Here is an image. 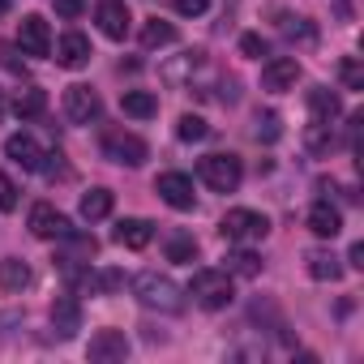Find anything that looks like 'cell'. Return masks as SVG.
<instances>
[{
	"instance_id": "ac0fdd59",
	"label": "cell",
	"mask_w": 364,
	"mask_h": 364,
	"mask_svg": "<svg viewBox=\"0 0 364 364\" xmlns=\"http://www.w3.org/2000/svg\"><path fill=\"white\" fill-rule=\"evenodd\" d=\"M154 240V223L150 219H120L116 223V245L120 249H146Z\"/></svg>"
},
{
	"instance_id": "e575fe53",
	"label": "cell",
	"mask_w": 364,
	"mask_h": 364,
	"mask_svg": "<svg viewBox=\"0 0 364 364\" xmlns=\"http://www.w3.org/2000/svg\"><path fill=\"white\" fill-rule=\"evenodd\" d=\"M240 52L253 56V60H262V56H266V39H262V35H245V39H240Z\"/></svg>"
},
{
	"instance_id": "4fadbf2b",
	"label": "cell",
	"mask_w": 364,
	"mask_h": 364,
	"mask_svg": "<svg viewBox=\"0 0 364 364\" xmlns=\"http://www.w3.org/2000/svg\"><path fill=\"white\" fill-rule=\"evenodd\" d=\"M95 22H99V31H103L107 39L120 43V39L129 35V22H133V18H129V5H124V0H103V5L95 9Z\"/></svg>"
},
{
	"instance_id": "cb8c5ba5",
	"label": "cell",
	"mask_w": 364,
	"mask_h": 364,
	"mask_svg": "<svg viewBox=\"0 0 364 364\" xmlns=\"http://www.w3.org/2000/svg\"><path fill=\"white\" fill-rule=\"evenodd\" d=\"M304 262H309V274H313V279H321V283H334V279H343V266H338V257H334V253H326V249H313Z\"/></svg>"
},
{
	"instance_id": "74e56055",
	"label": "cell",
	"mask_w": 364,
	"mask_h": 364,
	"mask_svg": "<svg viewBox=\"0 0 364 364\" xmlns=\"http://www.w3.org/2000/svg\"><path fill=\"white\" fill-rule=\"evenodd\" d=\"M14 9V0H0V14H9Z\"/></svg>"
},
{
	"instance_id": "52a82bcc",
	"label": "cell",
	"mask_w": 364,
	"mask_h": 364,
	"mask_svg": "<svg viewBox=\"0 0 364 364\" xmlns=\"http://www.w3.org/2000/svg\"><path fill=\"white\" fill-rule=\"evenodd\" d=\"M65 116L73 120V124H90V120H99L103 116V99H99V90H90V86H69L65 90Z\"/></svg>"
},
{
	"instance_id": "e0dca14e",
	"label": "cell",
	"mask_w": 364,
	"mask_h": 364,
	"mask_svg": "<svg viewBox=\"0 0 364 364\" xmlns=\"http://www.w3.org/2000/svg\"><path fill=\"white\" fill-rule=\"evenodd\" d=\"M309 232H313V236H321V240H334V236L343 232V215H338V206L317 202V206L309 210Z\"/></svg>"
},
{
	"instance_id": "8fae6325",
	"label": "cell",
	"mask_w": 364,
	"mask_h": 364,
	"mask_svg": "<svg viewBox=\"0 0 364 364\" xmlns=\"http://www.w3.org/2000/svg\"><path fill=\"white\" fill-rule=\"evenodd\" d=\"M69 219L52 206V202H35L31 206V236H39V240H60V236H69Z\"/></svg>"
},
{
	"instance_id": "f1b7e54d",
	"label": "cell",
	"mask_w": 364,
	"mask_h": 364,
	"mask_svg": "<svg viewBox=\"0 0 364 364\" xmlns=\"http://www.w3.org/2000/svg\"><path fill=\"white\" fill-rule=\"evenodd\" d=\"M279 133H283L279 112H257V116H253V137H257V141H279Z\"/></svg>"
},
{
	"instance_id": "3957f363",
	"label": "cell",
	"mask_w": 364,
	"mask_h": 364,
	"mask_svg": "<svg viewBox=\"0 0 364 364\" xmlns=\"http://www.w3.org/2000/svg\"><path fill=\"white\" fill-rule=\"evenodd\" d=\"M198 176L206 180L215 193H236L240 180H245V167H240L236 154H206V159L198 163Z\"/></svg>"
},
{
	"instance_id": "f546056e",
	"label": "cell",
	"mask_w": 364,
	"mask_h": 364,
	"mask_svg": "<svg viewBox=\"0 0 364 364\" xmlns=\"http://www.w3.org/2000/svg\"><path fill=\"white\" fill-rule=\"evenodd\" d=\"M167 262H198V240L193 236H171L167 240Z\"/></svg>"
},
{
	"instance_id": "836d02e7",
	"label": "cell",
	"mask_w": 364,
	"mask_h": 364,
	"mask_svg": "<svg viewBox=\"0 0 364 364\" xmlns=\"http://www.w3.org/2000/svg\"><path fill=\"white\" fill-rule=\"evenodd\" d=\"M171 5H176V14H185V18H202L210 9V0H171Z\"/></svg>"
},
{
	"instance_id": "d4e9b609",
	"label": "cell",
	"mask_w": 364,
	"mask_h": 364,
	"mask_svg": "<svg viewBox=\"0 0 364 364\" xmlns=\"http://www.w3.org/2000/svg\"><path fill=\"white\" fill-rule=\"evenodd\" d=\"M167 43H176V26L163 22V18H150V22L141 26V48L154 52V48H167Z\"/></svg>"
},
{
	"instance_id": "484cf974",
	"label": "cell",
	"mask_w": 364,
	"mask_h": 364,
	"mask_svg": "<svg viewBox=\"0 0 364 364\" xmlns=\"http://www.w3.org/2000/svg\"><path fill=\"white\" fill-rule=\"evenodd\" d=\"M223 270L228 274H240V279H253V274H262V257L249 253V249H236V253H228V266Z\"/></svg>"
},
{
	"instance_id": "9c48e42d",
	"label": "cell",
	"mask_w": 364,
	"mask_h": 364,
	"mask_svg": "<svg viewBox=\"0 0 364 364\" xmlns=\"http://www.w3.org/2000/svg\"><path fill=\"white\" fill-rule=\"evenodd\" d=\"M202 69H206V52H180V56H171V60L159 65V77L167 86H189Z\"/></svg>"
},
{
	"instance_id": "d6986e66",
	"label": "cell",
	"mask_w": 364,
	"mask_h": 364,
	"mask_svg": "<svg viewBox=\"0 0 364 364\" xmlns=\"http://www.w3.org/2000/svg\"><path fill=\"white\" fill-rule=\"evenodd\" d=\"M14 116L18 120H35V116H43L48 112V90H39V86H26V90H18L14 95Z\"/></svg>"
},
{
	"instance_id": "9a60e30c",
	"label": "cell",
	"mask_w": 364,
	"mask_h": 364,
	"mask_svg": "<svg viewBox=\"0 0 364 364\" xmlns=\"http://www.w3.org/2000/svg\"><path fill=\"white\" fill-rule=\"evenodd\" d=\"M5 154H9V159H14L18 167H26V171H39V167H43V154H48V150H43V146H39V141H35L31 133H14V137L5 141Z\"/></svg>"
},
{
	"instance_id": "6da1fadb",
	"label": "cell",
	"mask_w": 364,
	"mask_h": 364,
	"mask_svg": "<svg viewBox=\"0 0 364 364\" xmlns=\"http://www.w3.org/2000/svg\"><path fill=\"white\" fill-rule=\"evenodd\" d=\"M133 296L146 309H159V313H180V309H185V287H180L171 274H159V270L137 274L133 279Z\"/></svg>"
},
{
	"instance_id": "ba28073f",
	"label": "cell",
	"mask_w": 364,
	"mask_h": 364,
	"mask_svg": "<svg viewBox=\"0 0 364 364\" xmlns=\"http://www.w3.org/2000/svg\"><path fill=\"white\" fill-rule=\"evenodd\" d=\"M296 82H300V60H296V56H270V60L262 65V90L283 95V90H291Z\"/></svg>"
},
{
	"instance_id": "44dd1931",
	"label": "cell",
	"mask_w": 364,
	"mask_h": 364,
	"mask_svg": "<svg viewBox=\"0 0 364 364\" xmlns=\"http://www.w3.org/2000/svg\"><path fill=\"white\" fill-rule=\"evenodd\" d=\"M26 287H31V266L22 257L0 262V291H26Z\"/></svg>"
},
{
	"instance_id": "4dcf8cb0",
	"label": "cell",
	"mask_w": 364,
	"mask_h": 364,
	"mask_svg": "<svg viewBox=\"0 0 364 364\" xmlns=\"http://www.w3.org/2000/svg\"><path fill=\"white\" fill-rule=\"evenodd\" d=\"M279 31H283L291 43H296V39H300V43H317V31L309 26V18H283V26H279Z\"/></svg>"
},
{
	"instance_id": "1f68e13d",
	"label": "cell",
	"mask_w": 364,
	"mask_h": 364,
	"mask_svg": "<svg viewBox=\"0 0 364 364\" xmlns=\"http://www.w3.org/2000/svg\"><path fill=\"white\" fill-rule=\"evenodd\" d=\"M338 77H343V86H347V90H364V69H360V60H355V56H343Z\"/></svg>"
},
{
	"instance_id": "7402d4cb",
	"label": "cell",
	"mask_w": 364,
	"mask_h": 364,
	"mask_svg": "<svg viewBox=\"0 0 364 364\" xmlns=\"http://www.w3.org/2000/svg\"><path fill=\"white\" fill-rule=\"evenodd\" d=\"M309 112H313V120H330L334 124V116L343 112V103H338V95L330 86H313L309 90Z\"/></svg>"
},
{
	"instance_id": "277c9868",
	"label": "cell",
	"mask_w": 364,
	"mask_h": 364,
	"mask_svg": "<svg viewBox=\"0 0 364 364\" xmlns=\"http://www.w3.org/2000/svg\"><path fill=\"white\" fill-rule=\"evenodd\" d=\"M219 232H223V240H232V245H257V240L270 236V219L257 215V210H228L223 223H219Z\"/></svg>"
},
{
	"instance_id": "2e32d148",
	"label": "cell",
	"mask_w": 364,
	"mask_h": 364,
	"mask_svg": "<svg viewBox=\"0 0 364 364\" xmlns=\"http://www.w3.org/2000/svg\"><path fill=\"white\" fill-rule=\"evenodd\" d=\"M77 330H82V304L73 296H56V304H52V334L56 338H73Z\"/></svg>"
},
{
	"instance_id": "7c38bea8",
	"label": "cell",
	"mask_w": 364,
	"mask_h": 364,
	"mask_svg": "<svg viewBox=\"0 0 364 364\" xmlns=\"http://www.w3.org/2000/svg\"><path fill=\"white\" fill-rule=\"evenodd\" d=\"M86 355H90L95 364H120V360L129 355V338H124V330H99V334L90 338Z\"/></svg>"
},
{
	"instance_id": "8992f818",
	"label": "cell",
	"mask_w": 364,
	"mask_h": 364,
	"mask_svg": "<svg viewBox=\"0 0 364 364\" xmlns=\"http://www.w3.org/2000/svg\"><path fill=\"white\" fill-rule=\"evenodd\" d=\"M154 193H159L171 210H193V206H198L193 176H185V171H163V176L154 180Z\"/></svg>"
},
{
	"instance_id": "603a6c76",
	"label": "cell",
	"mask_w": 364,
	"mask_h": 364,
	"mask_svg": "<svg viewBox=\"0 0 364 364\" xmlns=\"http://www.w3.org/2000/svg\"><path fill=\"white\" fill-rule=\"evenodd\" d=\"M120 107H124V116H133V120H150V116H159V99H154L150 90H124Z\"/></svg>"
},
{
	"instance_id": "4316f807",
	"label": "cell",
	"mask_w": 364,
	"mask_h": 364,
	"mask_svg": "<svg viewBox=\"0 0 364 364\" xmlns=\"http://www.w3.org/2000/svg\"><path fill=\"white\" fill-rule=\"evenodd\" d=\"M304 146H309L313 154H330V146H334V133H330V120H313V124L304 129Z\"/></svg>"
},
{
	"instance_id": "30bf717a",
	"label": "cell",
	"mask_w": 364,
	"mask_h": 364,
	"mask_svg": "<svg viewBox=\"0 0 364 364\" xmlns=\"http://www.w3.org/2000/svg\"><path fill=\"white\" fill-rule=\"evenodd\" d=\"M18 48L26 56H52V31H48V22L39 14H26L18 22Z\"/></svg>"
},
{
	"instance_id": "d6a6232c",
	"label": "cell",
	"mask_w": 364,
	"mask_h": 364,
	"mask_svg": "<svg viewBox=\"0 0 364 364\" xmlns=\"http://www.w3.org/2000/svg\"><path fill=\"white\" fill-rule=\"evenodd\" d=\"M0 210H18V185H14V176L9 171H0Z\"/></svg>"
},
{
	"instance_id": "ffe728a7",
	"label": "cell",
	"mask_w": 364,
	"mask_h": 364,
	"mask_svg": "<svg viewBox=\"0 0 364 364\" xmlns=\"http://www.w3.org/2000/svg\"><path fill=\"white\" fill-rule=\"evenodd\" d=\"M112 206H116L112 189H90V193H82L77 215H82L86 223H99V219H107V215H112Z\"/></svg>"
},
{
	"instance_id": "5b68a950",
	"label": "cell",
	"mask_w": 364,
	"mask_h": 364,
	"mask_svg": "<svg viewBox=\"0 0 364 364\" xmlns=\"http://www.w3.org/2000/svg\"><path fill=\"white\" fill-rule=\"evenodd\" d=\"M103 154H107L112 163H120V167H141V163H146V154H150V146H146L137 133L107 129V133H103Z\"/></svg>"
},
{
	"instance_id": "d590c367",
	"label": "cell",
	"mask_w": 364,
	"mask_h": 364,
	"mask_svg": "<svg viewBox=\"0 0 364 364\" xmlns=\"http://www.w3.org/2000/svg\"><path fill=\"white\" fill-rule=\"evenodd\" d=\"M82 9H86L82 0H56V14L60 18H82Z\"/></svg>"
},
{
	"instance_id": "8d00e7d4",
	"label": "cell",
	"mask_w": 364,
	"mask_h": 364,
	"mask_svg": "<svg viewBox=\"0 0 364 364\" xmlns=\"http://www.w3.org/2000/svg\"><path fill=\"white\" fill-rule=\"evenodd\" d=\"M347 266H355V270L364 266V245H351V253H347Z\"/></svg>"
},
{
	"instance_id": "f35d334b",
	"label": "cell",
	"mask_w": 364,
	"mask_h": 364,
	"mask_svg": "<svg viewBox=\"0 0 364 364\" xmlns=\"http://www.w3.org/2000/svg\"><path fill=\"white\" fill-rule=\"evenodd\" d=\"M0 116H5V99H0Z\"/></svg>"
},
{
	"instance_id": "7a4b0ae2",
	"label": "cell",
	"mask_w": 364,
	"mask_h": 364,
	"mask_svg": "<svg viewBox=\"0 0 364 364\" xmlns=\"http://www.w3.org/2000/svg\"><path fill=\"white\" fill-rule=\"evenodd\" d=\"M189 296H193L202 309L219 313V309H228V304L236 300V283H232L228 270H198L193 283H189Z\"/></svg>"
},
{
	"instance_id": "83f0119b",
	"label": "cell",
	"mask_w": 364,
	"mask_h": 364,
	"mask_svg": "<svg viewBox=\"0 0 364 364\" xmlns=\"http://www.w3.org/2000/svg\"><path fill=\"white\" fill-rule=\"evenodd\" d=\"M206 133H210V124H206L202 116H193V112H185V116L176 120V137H180V141H202Z\"/></svg>"
},
{
	"instance_id": "5bb4252c",
	"label": "cell",
	"mask_w": 364,
	"mask_h": 364,
	"mask_svg": "<svg viewBox=\"0 0 364 364\" xmlns=\"http://www.w3.org/2000/svg\"><path fill=\"white\" fill-rule=\"evenodd\" d=\"M56 65H65V69L90 65V39H86L82 31H65L60 43H56Z\"/></svg>"
}]
</instances>
